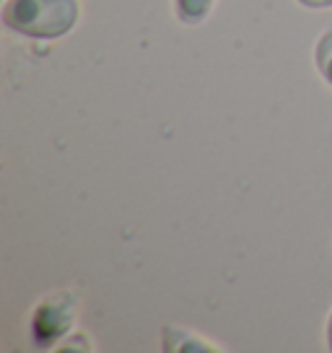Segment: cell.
I'll return each mask as SVG.
<instances>
[{"mask_svg":"<svg viewBox=\"0 0 332 353\" xmlns=\"http://www.w3.org/2000/svg\"><path fill=\"white\" fill-rule=\"evenodd\" d=\"M317 68L324 76V81L332 86V29L324 32L317 42Z\"/></svg>","mask_w":332,"mask_h":353,"instance_id":"277c9868","label":"cell"},{"mask_svg":"<svg viewBox=\"0 0 332 353\" xmlns=\"http://www.w3.org/2000/svg\"><path fill=\"white\" fill-rule=\"evenodd\" d=\"M78 19V0H8L3 23L16 34L52 39L73 29Z\"/></svg>","mask_w":332,"mask_h":353,"instance_id":"6da1fadb","label":"cell"},{"mask_svg":"<svg viewBox=\"0 0 332 353\" xmlns=\"http://www.w3.org/2000/svg\"><path fill=\"white\" fill-rule=\"evenodd\" d=\"M73 317H76V299L70 294H55L42 301L32 320L37 343H52L60 335H65L68 327L73 325Z\"/></svg>","mask_w":332,"mask_h":353,"instance_id":"7a4b0ae2","label":"cell"},{"mask_svg":"<svg viewBox=\"0 0 332 353\" xmlns=\"http://www.w3.org/2000/svg\"><path fill=\"white\" fill-rule=\"evenodd\" d=\"M327 338H330V348H332V317H330V327H327Z\"/></svg>","mask_w":332,"mask_h":353,"instance_id":"8992f818","label":"cell"},{"mask_svg":"<svg viewBox=\"0 0 332 353\" xmlns=\"http://www.w3.org/2000/svg\"><path fill=\"white\" fill-rule=\"evenodd\" d=\"M304 6H309V8H330L332 0H299Z\"/></svg>","mask_w":332,"mask_h":353,"instance_id":"5b68a950","label":"cell"},{"mask_svg":"<svg viewBox=\"0 0 332 353\" xmlns=\"http://www.w3.org/2000/svg\"><path fill=\"white\" fill-rule=\"evenodd\" d=\"M213 0H177V16L182 23L203 21L211 11Z\"/></svg>","mask_w":332,"mask_h":353,"instance_id":"3957f363","label":"cell"}]
</instances>
